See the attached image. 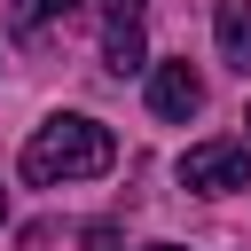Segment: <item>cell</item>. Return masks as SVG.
I'll return each instance as SVG.
<instances>
[{"instance_id":"1","label":"cell","mask_w":251,"mask_h":251,"mask_svg":"<svg viewBox=\"0 0 251 251\" xmlns=\"http://www.w3.org/2000/svg\"><path fill=\"white\" fill-rule=\"evenodd\" d=\"M110 165H118L110 126H102V118H78V110L47 118V126L24 141V180H39V188H55V180H94V173H110Z\"/></svg>"},{"instance_id":"2","label":"cell","mask_w":251,"mask_h":251,"mask_svg":"<svg viewBox=\"0 0 251 251\" xmlns=\"http://www.w3.org/2000/svg\"><path fill=\"white\" fill-rule=\"evenodd\" d=\"M180 180L204 188V196H227V188H251V149L243 141H196L180 157Z\"/></svg>"},{"instance_id":"3","label":"cell","mask_w":251,"mask_h":251,"mask_svg":"<svg viewBox=\"0 0 251 251\" xmlns=\"http://www.w3.org/2000/svg\"><path fill=\"white\" fill-rule=\"evenodd\" d=\"M149 39V0H102V55L110 71H141V47Z\"/></svg>"},{"instance_id":"4","label":"cell","mask_w":251,"mask_h":251,"mask_svg":"<svg viewBox=\"0 0 251 251\" xmlns=\"http://www.w3.org/2000/svg\"><path fill=\"white\" fill-rule=\"evenodd\" d=\"M149 110L173 118V126H188V118L204 110V78H196L188 63H149Z\"/></svg>"},{"instance_id":"5","label":"cell","mask_w":251,"mask_h":251,"mask_svg":"<svg viewBox=\"0 0 251 251\" xmlns=\"http://www.w3.org/2000/svg\"><path fill=\"white\" fill-rule=\"evenodd\" d=\"M212 31H220V55L251 78V0H212Z\"/></svg>"},{"instance_id":"6","label":"cell","mask_w":251,"mask_h":251,"mask_svg":"<svg viewBox=\"0 0 251 251\" xmlns=\"http://www.w3.org/2000/svg\"><path fill=\"white\" fill-rule=\"evenodd\" d=\"M78 16V0H16V31L24 39H47L55 24H71Z\"/></svg>"},{"instance_id":"7","label":"cell","mask_w":251,"mask_h":251,"mask_svg":"<svg viewBox=\"0 0 251 251\" xmlns=\"http://www.w3.org/2000/svg\"><path fill=\"white\" fill-rule=\"evenodd\" d=\"M86 251H126V235L118 227H86Z\"/></svg>"},{"instance_id":"8","label":"cell","mask_w":251,"mask_h":251,"mask_svg":"<svg viewBox=\"0 0 251 251\" xmlns=\"http://www.w3.org/2000/svg\"><path fill=\"white\" fill-rule=\"evenodd\" d=\"M149 251H180V243H149Z\"/></svg>"},{"instance_id":"9","label":"cell","mask_w":251,"mask_h":251,"mask_svg":"<svg viewBox=\"0 0 251 251\" xmlns=\"http://www.w3.org/2000/svg\"><path fill=\"white\" fill-rule=\"evenodd\" d=\"M0 220H8V196H0Z\"/></svg>"},{"instance_id":"10","label":"cell","mask_w":251,"mask_h":251,"mask_svg":"<svg viewBox=\"0 0 251 251\" xmlns=\"http://www.w3.org/2000/svg\"><path fill=\"white\" fill-rule=\"evenodd\" d=\"M243 126H251V118H243Z\"/></svg>"}]
</instances>
